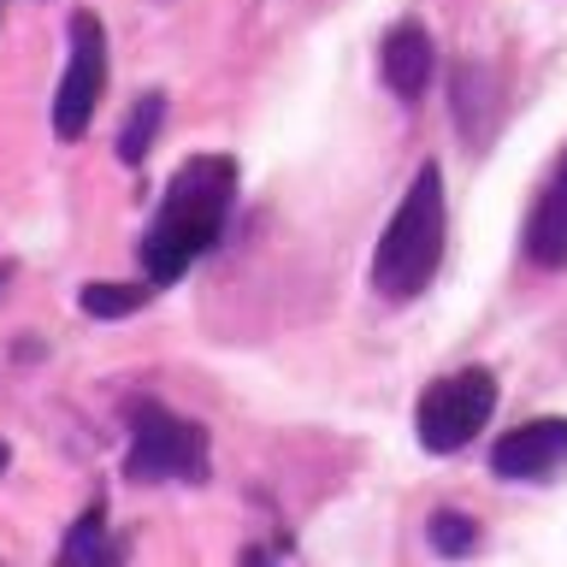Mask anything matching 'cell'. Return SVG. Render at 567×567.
Here are the masks:
<instances>
[{"label":"cell","mask_w":567,"mask_h":567,"mask_svg":"<svg viewBox=\"0 0 567 567\" xmlns=\"http://www.w3.org/2000/svg\"><path fill=\"white\" fill-rule=\"evenodd\" d=\"M230 195H237V159L225 154H195L172 172L166 202H159L148 237H142V266H148V284H172L184 278L195 260L219 243Z\"/></svg>","instance_id":"cell-1"},{"label":"cell","mask_w":567,"mask_h":567,"mask_svg":"<svg viewBox=\"0 0 567 567\" xmlns=\"http://www.w3.org/2000/svg\"><path fill=\"white\" fill-rule=\"evenodd\" d=\"M443 237H450V207H443V172L425 159L408 184L402 207L390 213L384 237H379V255H372V290L390 296V301H408L420 296L425 284L437 278L443 266Z\"/></svg>","instance_id":"cell-2"},{"label":"cell","mask_w":567,"mask_h":567,"mask_svg":"<svg viewBox=\"0 0 567 567\" xmlns=\"http://www.w3.org/2000/svg\"><path fill=\"white\" fill-rule=\"evenodd\" d=\"M124 473L136 485H195L207 478V432L159 402H131V450H124Z\"/></svg>","instance_id":"cell-3"},{"label":"cell","mask_w":567,"mask_h":567,"mask_svg":"<svg viewBox=\"0 0 567 567\" xmlns=\"http://www.w3.org/2000/svg\"><path fill=\"white\" fill-rule=\"evenodd\" d=\"M491 414H496V379L485 367H461V372H443L420 396L414 432L432 455H450L461 443H473V432H485Z\"/></svg>","instance_id":"cell-4"},{"label":"cell","mask_w":567,"mask_h":567,"mask_svg":"<svg viewBox=\"0 0 567 567\" xmlns=\"http://www.w3.org/2000/svg\"><path fill=\"white\" fill-rule=\"evenodd\" d=\"M106 95V30L95 12L71 18V60L60 78V95H53V131L60 142H78L95 118V106Z\"/></svg>","instance_id":"cell-5"},{"label":"cell","mask_w":567,"mask_h":567,"mask_svg":"<svg viewBox=\"0 0 567 567\" xmlns=\"http://www.w3.org/2000/svg\"><path fill=\"white\" fill-rule=\"evenodd\" d=\"M491 467L503 478H549L567 467V420H526L491 450Z\"/></svg>","instance_id":"cell-6"},{"label":"cell","mask_w":567,"mask_h":567,"mask_svg":"<svg viewBox=\"0 0 567 567\" xmlns=\"http://www.w3.org/2000/svg\"><path fill=\"white\" fill-rule=\"evenodd\" d=\"M526 255H532V266H544V272H561L567 266V154L556 159L549 184L538 189V202H532Z\"/></svg>","instance_id":"cell-7"},{"label":"cell","mask_w":567,"mask_h":567,"mask_svg":"<svg viewBox=\"0 0 567 567\" xmlns=\"http://www.w3.org/2000/svg\"><path fill=\"white\" fill-rule=\"evenodd\" d=\"M379 65H384V83L396 89L402 101L425 95V78H432V35L420 24H396L379 48Z\"/></svg>","instance_id":"cell-8"},{"label":"cell","mask_w":567,"mask_h":567,"mask_svg":"<svg viewBox=\"0 0 567 567\" xmlns=\"http://www.w3.org/2000/svg\"><path fill=\"white\" fill-rule=\"evenodd\" d=\"M60 556H65L71 567H78V561H118V544H106V508H101V503L89 508L78 526H71V538H65Z\"/></svg>","instance_id":"cell-9"},{"label":"cell","mask_w":567,"mask_h":567,"mask_svg":"<svg viewBox=\"0 0 567 567\" xmlns=\"http://www.w3.org/2000/svg\"><path fill=\"white\" fill-rule=\"evenodd\" d=\"M148 296H154L148 284H89V290H83V313H95V319H124V313H136Z\"/></svg>","instance_id":"cell-10"},{"label":"cell","mask_w":567,"mask_h":567,"mask_svg":"<svg viewBox=\"0 0 567 567\" xmlns=\"http://www.w3.org/2000/svg\"><path fill=\"white\" fill-rule=\"evenodd\" d=\"M159 118H166V95H148V101H142L136 113H131V124H124V136H118V159H124V166H136V159L148 154Z\"/></svg>","instance_id":"cell-11"},{"label":"cell","mask_w":567,"mask_h":567,"mask_svg":"<svg viewBox=\"0 0 567 567\" xmlns=\"http://www.w3.org/2000/svg\"><path fill=\"white\" fill-rule=\"evenodd\" d=\"M432 538H437V549H473V538H478V526L467 520V514H437L432 520Z\"/></svg>","instance_id":"cell-12"},{"label":"cell","mask_w":567,"mask_h":567,"mask_svg":"<svg viewBox=\"0 0 567 567\" xmlns=\"http://www.w3.org/2000/svg\"><path fill=\"white\" fill-rule=\"evenodd\" d=\"M0 473H7V443H0Z\"/></svg>","instance_id":"cell-13"}]
</instances>
